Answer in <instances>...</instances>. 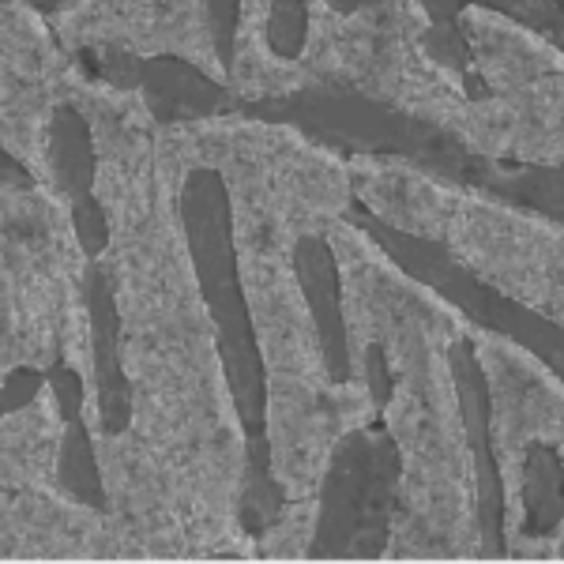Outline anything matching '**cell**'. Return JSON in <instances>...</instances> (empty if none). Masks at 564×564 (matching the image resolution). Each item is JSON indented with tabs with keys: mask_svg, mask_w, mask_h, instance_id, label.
<instances>
[{
	"mask_svg": "<svg viewBox=\"0 0 564 564\" xmlns=\"http://www.w3.org/2000/svg\"><path fill=\"white\" fill-rule=\"evenodd\" d=\"M452 366H456L459 395H463V417L470 425V441L478 444V475H481V531H486V550L500 553V478L494 467V456L486 452V377L475 366V354L470 347L452 350Z\"/></svg>",
	"mask_w": 564,
	"mask_h": 564,
	"instance_id": "6da1fadb",
	"label": "cell"
},
{
	"mask_svg": "<svg viewBox=\"0 0 564 564\" xmlns=\"http://www.w3.org/2000/svg\"><path fill=\"white\" fill-rule=\"evenodd\" d=\"M87 302H90V324H95V369H98V399H102V422L106 430H121L129 417V391H124L121 366H117V316H113V294L102 268L87 271Z\"/></svg>",
	"mask_w": 564,
	"mask_h": 564,
	"instance_id": "7a4b0ae2",
	"label": "cell"
},
{
	"mask_svg": "<svg viewBox=\"0 0 564 564\" xmlns=\"http://www.w3.org/2000/svg\"><path fill=\"white\" fill-rule=\"evenodd\" d=\"M297 271H302L305 297H308V305H313L316 324H321V332H324L332 377L347 380V343H343V321H339V282H335V263L321 241H302Z\"/></svg>",
	"mask_w": 564,
	"mask_h": 564,
	"instance_id": "3957f363",
	"label": "cell"
},
{
	"mask_svg": "<svg viewBox=\"0 0 564 564\" xmlns=\"http://www.w3.org/2000/svg\"><path fill=\"white\" fill-rule=\"evenodd\" d=\"M53 166H57V177L68 188V196H79V204L90 199L87 188L95 166H90L87 129L72 109H57V117H53Z\"/></svg>",
	"mask_w": 564,
	"mask_h": 564,
	"instance_id": "277c9868",
	"label": "cell"
},
{
	"mask_svg": "<svg viewBox=\"0 0 564 564\" xmlns=\"http://www.w3.org/2000/svg\"><path fill=\"white\" fill-rule=\"evenodd\" d=\"M557 456L542 444L531 448V463H527V508H531V534H550L557 527Z\"/></svg>",
	"mask_w": 564,
	"mask_h": 564,
	"instance_id": "5b68a950",
	"label": "cell"
},
{
	"mask_svg": "<svg viewBox=\"0 0 564 564\" xmlns=\"http://www.w3.org/2000/svg\"><path fill=\"white\" fill-rule=\"evenodd\" d=\"M302 26H305V12L302 4H286V8H275L271 12V26H268V39L271 45L282 53V57H294L302 50Z\"/></svg>",
	"mask_w": 564,
	"mask_h": 564,
	"instance_id": "8992f818",
	"label": "cell"
},
{
	"mask_svg": "<svg viewBox=\"0 0 564 564\" xmlns=\"http://www.w3.org/2000/svg\"><path fill=\"white\" fill-rule=\"evenodd\" d=\"M76 230L79 238H84L87 252H98L106 245V223H102V207L95 204V199H84L76 212Z\"/></svg>",
	"mask_w": 564,
	"mask_h": 564,
	"instance_id": "52a82bcc",
	"label": "cell"
}]
</instances>
